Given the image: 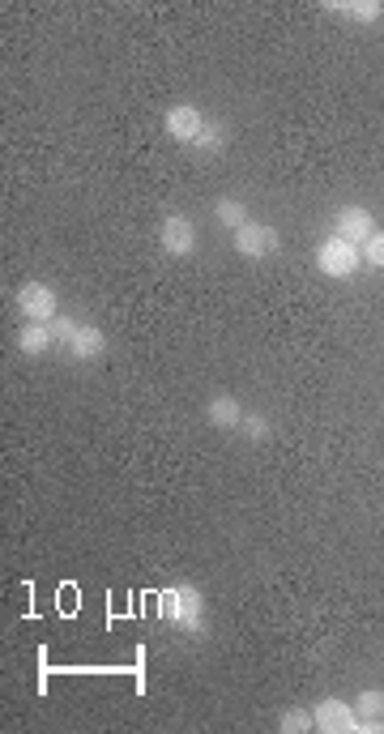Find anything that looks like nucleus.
<instances>
[{"label":"nucleus","mask_w":384,"mask_h":734,"mask_svg":"<svg viewBox=\"0 0 384 734\" xmlns=\"http://www.w3.org/2000/svg\"><path fill=\"white\" fill-rule=\"evenodd\" d=\"M158 615L188 636H201L205 632V594L192 581L167 585L163 594H158Z\"/></svg>","instance_id":"obj_1"},{"label":"nucleus","mask_w":384,"mask_h":734,"mask_svg":"<svg viewBox=\"0 0 384 734\" xmlns=\"http://www.w3.org/2000/svg\"><path fill=\"white\" fill-rule=\"evenodd\" d=\"M316 269L325 278H355L363 269V252H359V244H350L342 235H325L316 248Z\"/></svg>","instance_id":"obj_2"},{"label":"nucleus","mask_w":384,"mask_h":734,"mask_svg":"<svg viewBox=\"0 0 384 734\" xmlns=\"http://www.w3.org/2000/svg\"><path fill=\"white\" fill-rule=\"evenodd\" d=\"M13 308L22 312L26 325H52L60 316V295L47 282H22L13 295Z\"/></svg>","instance_id":"obj_3"},{"label":"nucleus","mask_w":384,"mask_h":734,"mask_svg":"<svg viewBox=\"0 0 384 734\" xmlns=\"http://www.w3.org/2000/svg\"><path fill=\"white\" fill-rule=\"evenodd\" d=\"M158 248L175 261H188L192 252H197V222L184 218V214H167L158 222Z\"/></svg>","instance_id":"obj_4"},{"label":"nucleus","mask_w":384,"mask_h":734,"mask_svg":"<svg viewBox=\"0 0 384 734\" xmlns=\"http://www.w3.org/2000/svg\"><path fill=\"white\" fill-rule=\"evenodd\" d=\"M231 244L244 261H265L282 248V235H278V227H269V222H248V227H239L231 235Z\"/></svg>","instance_id":"obj_5"},{"label":"nucleus","mask_w":384,"mask_h":734,"mask_svg":"<svg viewBox=\"0 0 384 734\" xmlns=\"http://www.w3.org/2000/svg\"><path fill=\"white\" fill-rule=\"evenodd\" d=\"M312 717H316L320 734H359L355 705H346V700H338V696H325L320 705H312Z\"/></svg>","instance_id":"obj_6"},{"label":"nucleus","mask_w":384,"mask_h":734,"mask_svg":"<svg viewBox=\"0 0 384 734\" xmlns=\"http://www.w3.org/2000/svg\"><path fill=\"white\" fill-rule=\"evenodd\" d=\"M372 231H376V218H372L367 205H342V210L333 214V235H342V239H350V244H359V248L372 239Z\"/></svg>","instance_id":"obj_7"},{"label":"nucleus","mask_w":384,"mask_h":734,"mask_svg":"<svg viewBox=\"0 0 384 734\" xmlns=\"http://www.w3.org/2000/svg\"><path fill=\"white\" fill-rule=\"evenodd\" d=\"M163 129H167L171 141L192 146V141L201 137V129H205V116H201V107H192V103H175L167 116H163Z\"/></svg>","instance_id":"obj_8"},{"label":"nucleus","mask_w":384,"mask_h":734,"mask_svg":"<svg viewBox=\"0 0 384 734\" xmlns=\"http://www.w3.org/2000/svg\"><path fill=\"white\" fill-rule=\"evenodd\" d=\"M64 350H69L77 363H99L107 355V333L99 325H77V333L69 338V346H64Z\"/></svg>","instance_id":"obj_9"},{"label":"nucleus","mask_w":384,"mask_h":734,"mask_svg":"<svg viewBox=\"0 0 384 734\" xmlns=\"http://www.w3.org/2000/svg\"><path fill=\"white\" fill-rule=\"evenodd\" d=\"M244 402L239 397H231V393H214L210 402H205V419H210L218 432H239V423H244Z\"/></svg>","instance_id":"obj_10"},{"label":"nucleus","mask_w":384,"mask_h":734,"mask_svg":"<svg viewBox=\"0 0 384 734\" xmlns=\"http://www.w3.org/2000/svg\"><path fill=\"white\" fill-rule=\"evenodd\" d=\"M329 13H342L346 22H359V26H372L384 18V5L380 0H329L325 5Z\"/></svg>","instance_id":"obj_11"},{"label":"nucleus","mask_w":384,"mask_h":734,"mask_svg":"<svg viewBox=\"0 0 384 734\" xmlns=\"http://www.w3.org/2000/svg\"><path fill=\"white\" fill-rule=\"evenodd\" d=\"M52 346H56L52 325H26V329H18V350H22V355L39 359L43 350H52Z\"/></svg>","instance_id":"obj_12"},{"label":"nucleus","mask_w":384,"mask_h":734,"mask_svg":"<svg viewBox=\"0 0 384 734\" xmlns=\"http://www.w3.org/2000/svg\"><path fill=\"white\" fill-rule=\"evenodd\" d=\"M227 141H231L227 124H222V120H205L201 137L192 141V150H197V154H222V150H227Z\"/></svg>","instance_id":"obj_13"},{"label":"nucleus","mask_w":384,"mask_h":734,"mask_svg":"<svg viewBox=\"0 0 384 734\" xmlns=\"http://www.w3.org/2000/svg\"><path fill=\"white\" fill-rule=\"evenodd\" d=\"M214 218H218L231 235H235L239 227H248V222H252V218H248V205H244V201H235V197H222V201L214 205Z\"/></svg>","instance_id":"obj_14"},{"label":"nucleus","mask_w":384,"mask_h":734,"mask_svg":"<svg viewBox=\"0 0 384 734\" xmlns=\"http://www.w3.org/2000/svg\"><path fill=\"white\" fill-rule=\"evenodd\" d=\"M355 713H359V722L384 717V692H380V688H363V692L355 696Z\"/></svg>","instance_id":"obj_15"},{"label":"nucleus","mask_w":384,"mask_h":734,"mask_svg":"<svg viewBox=\"0 0 384 734\" xmlns=\"http://www.w3.org/2000/svg\"><path fill=\"white\" fill-rule=\"evenodd\" d=\"M278 730L282 734H308V730H316V717H312V709H286L278 717Z\"/></svg>","instance_id":"obj_16"},{"label":"nucleus","mask_w":384,"mask_h":734,"mask_svg":"<svg viewBox=\"0 0 384 734\" xmlns=\"http://www.w3.org/2000/svg\"><path fill=\"white\" fill-rule=\"evenodd\" d=\"M239 432H244V440H252V444H265L269 440V419H265V414H256V410H248L244 423H239Z\"/></svg>","instance_id":"obj_17"},{"label":"nucleus","mask_w":384,"mask_h":734,"mask_svg":"<svg viewBox=\"0 0 384 734\" xmlns=\"http://www.w3.org/2000/svg\"><path fill=\"white\" fill-rule=\"evenodd\" d=\"M359 252H363V265L367 269H380V274H384V227H376L372 239H367Z\"/></svg>","instance_id":"obj_18"},{"label":"nucleus","mask_w":384,"mask_h":734,"mask_svg":"<svg viewBox=\"0 0 384 734\" xmlns=\"http://www.w3.org/2000/svg\"><path fill=\"white\" fill-rule=\"evenodd\" d=\"M73 333H77V321H73V316H56V321H52V338H56V346H69Z\"/></svg>","instance_id":"obj_19"}]
</instances>
